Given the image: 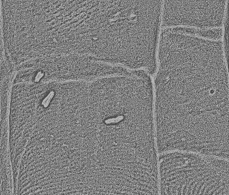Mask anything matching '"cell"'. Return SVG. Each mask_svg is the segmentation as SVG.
Instances as JSON below:
<instances>
[{
	"label": "cell",
	"instance_id": "cell-1",
	"mask_svg": "<svg viewBox=\"0 0 229 195\" xmlns=\"http://www.w3.org/2000/svg\"><path fill=\"white\" fill-rule=\"evenodd\" d=\"M158 151L229 159V87L224 80H176L156 84Z\"/></svg>",
	"mask_w": 229,
	"mask_h": 195
},
{
	"label": "cell",
	"instance_id": "cell-2",
	"mask_svg": "<svg viewBox=\"0 0 229 195\" xmlns=\"http://www.w3.org/2000/svg\"><path fill=\"white\" fill-rule=\"evenodd\" d=\"M229 171L214 161L178 157L160 167V195H229Z\"/></svg>",
	"mask_w": 229,
	"mask_h": 195
}]
</instances>
